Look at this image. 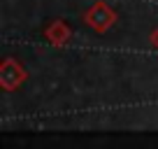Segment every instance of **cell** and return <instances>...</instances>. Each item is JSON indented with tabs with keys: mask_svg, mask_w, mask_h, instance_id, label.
Wrapping results in <instances>:
<instances>
[{
	"mask_svg": "<svg viewBox=\"0 0 158 149\" xmlns=\"http://www.w3.org/2000/svg\"><path fill=\"white\" fill-rule=\"evenodd\" d=\"M47 37H49L54 45H65L70 37V28L63 23V21H54V23L47 28Z\"/></svg>",
	"mask_w": 158,
	"mask_h": 149,
	"instance_id": "cell-3",
	"label": "cell"
},
{
	"mask_svg": "<svg viewBox=\"0 0 158 149\" xmlns=\"http://www.w3.org/2000/svg\"><path fill=\"white\" fill-rule=\"evenodd\" d=\"M23 82H26V70L21 68L14 58H7L5 63H2V68H0V84H2V89L14 91V89H19Z\"/></svg>",
	"mask_w": 158,
	"mask_h": 149,
	"instance_id": "cell-2",
	"label": "cell"
},
{
	"mask_svg": "<svg viewBox=\"0 0 158 149\" xmlns=\"http://www.w3.org/2000/svg\"><path fill=\"white\" fill-rule=\"evenodd\" d=\"M84 21H86V26H91V28L95 30V33H107V30L114 26V21H116V12H114L107 2L100 0V2H93V5L84 12Z\"/></svg>",
	"mask_w": 158,
	"mask_h": 149,
	"instance_id": "cell-1",
	"label": "cell"
}]
</instances>
